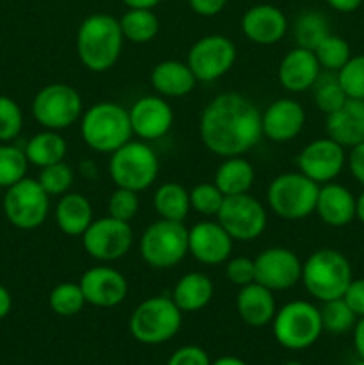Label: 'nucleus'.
Wrapping results in <instances>:
<instances>
[{"instance_id":"f257e3e1","label":"nucleus","mask_w":364,"mask_h":365,"mask_svg":"<svg viewBox=\"0 0 364 365\" xmlns=\"http://www.w3.org/2000/svg\"><path fill=\"white\" fill-rule=\"evenodd\" d=\"M200 139L218 157L245 155L263 138L261 110L241 93H220L202 110Z\"/></svg>"},{"instance_id":"f03ea898","label":"nucleus","mask_w":364,"mask_h":365,"mask_svg":"<svg viewBox=\"0 0 364 365\" xmlns=\"http://www.w3.org/2000/svg\"><path fill=\"white\" fill-rule=\"evenodd\" d=\"M123 32L120 20L107 13H95L86 16L77 29L79 61L95 73L109 71L120 59L123 48Z\"/></svg>"},{"instance_id":"7ed1b4c3","label":"nucleus","mask_w":364,"mask_h":365,"mask_svg":"<svg viewBox=\"0 0 364 365\" xmlns=\"http://www.w3.org/2000/svg\"><path fill=\"white\" fill-rule=\"evenodd\" d=\"M81 135L96 153H113L131 141L132 127L128 109L116 102H98L81 116Z\"/></svg>"},{"instance_id":"20e7f679","label":"nucleus","mask_w":364,"mask_h":365,"mask_svg":"<svg viewBox=\"0 0 364 365\" xmlns=\"http://www.w3.org/2000/svg\"><path fill=\"white\" fill-rule=\"evenodd\" d=\"M352 267L341 252L332 248L316 250L302 264V284L320 302L343 298L352 282Z\"/></svg>"},{"instance_id":"39448f33","label":"nucleus","mask_w":364,"mask_h":365,"mask_svg":"<svg viewBox=\"0 0 364 365\" xmlns=\"http://www.w3.org/2000/svg\"><path fill=\"white\" fill-rule=\"evenodd\" d=\"M159 157L146 141H128L121 148L111 153L109 170L111 180L116 187L141 192L152 187L159 177Z\"/></svg>"},{"instance_id":"423d86ee","label":"nucleus","mask_w":364,"mask_h":365,"mask_svg":"<svg viewBox=\"0 0 364 365\" xmlns=\"http://www.w3.org/2000/svg\"><path fill=\"white\" fill-rule=\"evenodd\" d=\"M182 310L168 296H152L139 303L131 314L128 330L138 342L146 346L164 344L178 334Z\"/></svg>"},{"instance_id":"0eeeda50","label":"nucleus","mask_w":364,"mask_h":365,"mask_svg":"<svg viewBox=\"0 0 364 365\" xmlns=\"http://www.w3.org/2000/svg\"><path fill=\"white\" fill-rule=\"evenodd\" d=\"M320 184L300 171L280 173L268 184V207L275 216L288 221L305 220L316 209Z\"/></svg>"},{"instance_id":"6e6552de","label":"nucleus","mask_w":364,"mask_h":365,"mask_svg":"<svg viewBox=\"0 0 364 365\" xmlns=\"http://www.w3.org/2000/svg\"><path fill=\"white\" fill-rule=\"evenodd\" d=\"M271 327L275 341L291 351L310 348L323 331L320 309L303 299H295L277 309Z\"/></svg>"},{"instance_id":"1a4fd4ad","label":"nucleus","mask_w":364,"mask_h":365,"mask_svg":"<svg viewBox=\"0 0 364 365\" xmlns=\"http://www.w3.org/2000/svg\"><path fill=\"white\" fill-rule=\"evenodd\" d=\"M139 253L146 266L171 269L188 255V228L181 221L157 220L150 223L139 239Z\"/></svg>"},{"instance_id":"9d476101","label":"nucleus","mask_w":364,"mask_h":365,"mask_svg":"<svg viewBox=\"0 0 364 365\" xmlns=\"http://www.w3.org/2000/svg\"><path fill=\"white\" fill-rule=\"evenodd\" d=\"M36 123L46 130H64L81 120L84 113L82 96L74 86L54 82L43 86L34 95L31 103Z\"/></svg>"},{"instance_id":"9b49d317","label":"nucleus","mask_w":364,"mask_h":365,"mask_svg":"<svg viewBox=\"0 0 364 365\" xmlns=\"http://www.w3.org/2000/svg\"><path fill=\"white\" fill-rule=\"evenodd\" d=\"M2 209L14 228L31 232L41 227L49 217L50 196L39 185L38 178L25 177L6 189Z\"/></svg>"},{"instance_id":"f8f14e48","label":"nucleus","mask_w":364,"mask_h":365,"mask_svg":"<svg viewBox=\"0 0 364 365\" xmlns=\"http://www.w3.org/2000/svg\"><path fill=\"white\" fill-rule=\"evenodd\" d=\"M216 221L234 241L250 242L259 239L268 227V212L250 192L225 196Z\"/></svg>"},{"instance_id":"ddd939ff","label":"nucleus","mask_w":364,"mask_h":365,"mask_svg":"<svg viewBox=\"0 0 364 365\" xmlns=\"http://www.w3.org/2000/svg\"><path fill=\"white\" fill-rule=\"evenodd\" d=\"M81 237L86 253L91 259L106 264L123 259L131 252L134 232L127 221L106 216L93 220V223Z\"/></svg>"},{"instance_id":"4468645a","label":"nucleus","mask_w":364,"mask_h":365,"mask_svg":"<svg viewBox=\"0 0 364 365\" xmlns=\"http://www.w3.org/2000/svg\"><path fill=\"white\" fill-rule=\"evenodd\" d=\"M238 57L234 41L223 34H209L196 39L188 52V66L198 82H214L232 70Z\"/></svg>"},{"instance_id":"2eb2a0df","label":"nucleus","mask_w":364,"mask_h":365,"mask_svg":"<svg viewBox=\"0 0 364 365\" xmlns=\"http://www.w3.org/2000/svg\"><path fill=\"white\" fill-rule=\"evenodd\" d=\"M256 282L270 291H288L302 280V260L293 250L273 246L253 259Z\"/></svg>"},{"instance_id":"dca6fc26","label":"nucleus","mask_w":364,"mask_h":365,"mask_svg":"<svg viewBox=\"0 0 364 365\" xmlns=\"http://www.w3.org/2000/svg\"><path fill=\"white\" fill-rule=\"evenodd\" d=\"M346 163L345 146L330 138H320L307 143L296 157L300 173L316 184H328L343 171Z\"/></svg>"},{"instance_id":"f3484780","label":"nucleus","mask_w":364,"mask_h":365,"mask_svg":"<svg viewBox=\"0 0 364 365\" xmlns=\"http://www.w3.org/2000/svg\"><path fill=\"white\" fill-rule=\"evenodd\" d=\"M132 134L141 141L163 139L173 127V109L168 98L161 95H145L136 100L128 109Z\"/></svg>"},{"instance_id":"a211bd4d","label":"nucleus","mask_w":364,"mask_h":365,"mask_svg":"<svg viewBox=\"0 0 364 365\" xmlns=\"http://www.w3.org/2000/svg\"><path fill=\"white\" fill-rule=\"evenodd\" d=\"M234 239L218 221H200L188 228V252L196 262L206 266H220L232 255Z\"/></svg>"},{"instance_id":"6ab92c4d","label":"nucleus","mask_w":364,"mask_h":365,"mask_svg":"<svg viewBox=\"0 0 364 365\" xmlns=\"http://www.w3.org/2000/svg\"><path fill=\"white\" fill-rule=\"evenodd\" d=\"M86 303L98 309H113L125 302L128 294V282L114 267L100 264L89 267L79 280Z\"/></svg>"},{"instance_id":"aec40b11","label":"nucleus","mask_w":364,"mask_h":365,"mask_svg":"<svg viewBox=\"0 0 364 365\" xmlns=\"http://www.w3.org/2000/svg\"><path fill=\"white\" fill-rule=\"evenodd\" d=\"M263 135L271 143H289L300 135L305 125V109L295 98H278L261 113Z\"/></svg>"},{"instance_id":"412c9836","label":"nucleus","mask_w":364,"mask_h":365,"mask_svg":"<svg viewBox=\"0 0 364 365\" xmlns=\"http://www.w3.org/2000/svg\"><path fill=\"white\" fill-rule=\"evenodd\" d=\"M289 21L282 9L271 4H257L245 11L241 31L248 41L261 46L277 45L288 34Z\"/></svg>"},{"instance_id":"4be33fe9","label":"nucleus","mask_w":364,"mask_h":365,"mask_svg":"<svg viewBox=\"0 0 364 365\" xmlns=\"http://www.w3.org/2000/svg\"><path fill=\"white\" fill-rule=\"evenodd\" d=\"M321 75V66L313 50L295 46L282 57L277 77L282 88L289 93H303L313 89Z\"/></svg>"},{"instance_id":"5701e85b","label":"nucleus","mask_w":364,"mask_h":365,"mask_svg":"<svg viewBox=\"0 0 364 365\" xmlns=\"http://www.w3.org/2000/svg\"><path fill=\"white\" fill-rule=\"evenodd\" d=\"M327 138L341 146H353L364 143V100L348 98L338 110L327 114Z\"/></svg>"},{"instance_id":"b1692460","label":"nucleus","mask_w":364,"mask_h":365,"mask_svg":"<svg viewBox=\"0 0 364 365\" xmlns=\"http://www.w3.org/2000/svg\"><path fill=\"white\" fill-rule=\"evenodd\" d=\"M236 310L243 323L252 328H263L273 321L277 314V302H275L273 291L264 285L253 284L245 285L239 289L236 296Z\"/></svg>"},{"instance_id":"393cba45","label":"nucleus","mask_w":364,"mask_h":365,"mask_svg":"<svg viewBox=\"0 0 364 365\" xmlns=\"http://www.w3.org/2000/svg\"><path fill=\"white\" fill-rule=\"evenodd\" d=\"M150 84H152L153 91L164 98H182L195 89L198 81L193 75L188 63L168 59L161 61L153 66L152 73H150Z\"/></svg>"},{"instance_id":"a878e982","label":"nucleus","mask_w":364,"mask_h":365,"mask_svg":"<svg viewBox=\"0 0 364 365\" xmlns=\"http://www.w3.org/2000/svg\"><path fill=\"white\" fill-rule=\"evenodd\" d=\"M314 212L328 227H346L355 217V198L345 185L328 182L320 187Z\"/></svg>"},{"instance_id":"bb28decb","label":"nucleus","mask_w":364,"mask_h":365,"mask_svg":"<svg viewBox=\"0 0 364 365\" xmlns=\"http://www.w3.org/2000/svg\"><path fill=\"white\" fill-rule=\"evenodd\" d=\"M56 225L64 235L70 237H81L89 225L93 223V207L91 202L81 192H70L59 196L56 210Z\"/></svg>"},{"instance_id":"cd10ccee","label":"nucleus","mask_w":364,"mask_h":365,"mask_svg":"<svg viewBox=\"0 0 364 365\" xmlns=\"http://www.w3.org/2000/svg\"><path fill=\"white\" fill-rule=\"evenodd\" d=\"M214 296V284L206 273L191 271L181 277L171 291V299L182 314L200 312L211 303Z\"/></svg>"},{"instance_id":"c85d7f7f","label":"nucleus","mask_w":364,"mask_h":365,"mask_svg":"<svg viewBox=\"0 0 364 365\" xmlns=\"http://www.w3.org/2000/svg\"><path fill=\"white\" fill-rule=\"evenodd\" d=\"M256 170L245 155L225 157L214 173V184L225 196L245 195L252 189Z\"/></svg>"},{"instance_id":"c756f323","label":"nucleus","mask_w":364,"mask_h":365,"mask_svg":"<svg viewBox=\"0 0 364 365\" xmlns=\"http://www.w3.org/2000/svg\"><path fill=\"white\" fill-rule=\"evenodd\" d=\"M29 164L36 168H46L64 160L68 153V143L57 130H46L32 135L24 148Z\"/></svg>"},{"instance_id":"7c9ffc66","label":"nucleus","mask_w":364,"mask_h":365,"mask_svg":"<svg viewBox=\"0 0 364 365\" xmlns=\"http://www.w3.org/2000/svg\"><path fill=\"white\" fill-rule=\"evenodd\" d=\"M153 210L161 220L168 221H181L188 217L191 210V202H189V191L178 182H164L153 192Z\"/></svg>"},{"instance_id":"2f4dec72","label":"nucleus","mask_w":364,"mask_h":365,"mask_svg":"<svg viewBox=\"0 0 364 365\" xmlns=\"http://www.w3.org/2000/svg\"><path fill=\"white\" fill-rule=\"evenodd\" d=\"M118 20L123 38L136 45L150 43L159 32V18L152 9H127Z\"/></svg>"},{"instance_id":"473e14b6","label":"nucleus","mask_w":364,"mask_h":365,"mask_svg":"<svg viewBox=\"0 0 364 365\" xmlns=\"http://www.w3.org/2000/svg\"><path fill=\"white\" fill-rule=\"evenodd\" d=\"M330 34L328 20L320 11H303L293 24V38H295L296 46L313 50Z\"/></svg>"},{"instance_id":"72a5a7b5","label":"nucleus","mask_w":364,"mask_h":365,"mask_svg":"<svg viewBox=\"0 0 364 365\" xmlns=\"http://www.w3.org/2000/svg\"><path fill=\"white\" fill-rule=\"evenodd\" d=\"M86 305V298L82 289L74 282H61L50 291L49 307L56 316L71 317L77 316Z\"/></svg>"},{"instance_id":"f704fd0d","label":"nucleus","mask_w":364,"mask_h":365,"mask_svg":"<svg viewBox=\"0 0 364 365\" xmlns=\"http://www.w3.org/2000/svg\"><path fill=\"white\" fill-rule=\"evenodd\" d=\"M25 152L13 143H0V189H7L27 177Z\"/></svg>"},{"instance_id":"c9c22d12","label":"nucleus","mask_w":364,"mask_h":365,"mask_svg":"<svg viewBox=\"0 0 364 365\" xmlns=\"http://www.w3.org/2000/svg\"><path fill=\"white\" fill-rule=\"evenodd\" d=\"M320 316L323 330L330 331V334H346L357 323V316L343 298L323 302V307L320 309Z\"/></svg>"},{"instance_id":"e433bc0d","label":"nucleus","mask_w":364,"mask_h":365,"mask_svg":"<svg viewBox=\"0 0 364 365\" xmlns=\"http://www.w3.org/2000/svg\"><path fill=\"white\" fill-rule=\"evenodd\" d=\"M314 89V103L323 114H330L338 110L343 103L348 100V96L343 91L341 84L338 81V75H320Z\"/></svg>"},{"instance_id":"4c0bfd02","label":"nucleus","mask_w":364,"mask_h":365,"mask_svg":"<svg viewBox=\"0 0 364 365\" xmlns=\"http://www.w3.org/2000/svg\"><path fill=\"white\" fill-rule=\"evenodd\" d=\"M314 53L320 66L327 71H339L352 57L348 43L341 36H335L332 32L314 48Z\"/></svg>"},{"instance_id":"58836bf2","label":"nucleus","mask_w":364,"mask_h":365,"mask_svg":"<svg viewBox=\"0 0 364 365\" xmlns=\"http://www.w3.org/2000/svg\"><path fill=\"white\" fill-rule=\"evenodd\" d=\"M75 180V173L71 170L70 164H66L64 160L56 164H50V166L41 168L38 175V182L43 189H45L46 195L52 198V196H63L66 195L71 189Z\"/></svg>"},{"instance_id":"ea45409f","label":"nucleus","mask_w":364,"mask_h":365,"mask_svg":"<svg viewBox=\"0 0 364 365\" xmlns=\"http://www.w3.org/2000/svg\"><path fill=\"white\" fill-rule=\"evenodd\" d=\"M223 200L225 195L216 187L214 182L213 184H211V182H202V184H196L195 187L189 191L191 209L206 217L216 216V214L220 212Z\"/></svg>"},{"instance_id":"a19ab883","label":"nucleus","mask_w":364,"mask_h":365,"mask_svg":"<svg viewBox=\"0 0 364 365\" xmlns=\"http://www.w3.org/2000/svg\"><path fill=\"white\" fill-rule=\"evenodd\" d=\"M24 128V110L16 100L0 95V143H13Z\"/></svg>"},{"instance_id":"79ce46f5","label":"nucleus","mask_w":364,"mask_h":365,"mask_svg":"<svg viewBox=\"0 0 364 365\" xmlns=\"http://www.w3.org/2000/svg\"><path fill=\"white\" fill-rule=\"evenodd\" d=\"M338 81L348 98L364 100V56L350 57L338 71Z\"/></svg>"},{"instance_id":"37998d69","label":"nucleus","mask_w":364,"mask_h":365,"mask_svg":"<svg viewBox=\"0 0 364 365\" xmlns=\"http://www.w3.org/2000/svg\"><path fill=\"white\" fill-rule=\"evenodd\" d=\"M139 210V192L116 187L107 200V216L120 221H131Z\"/></svg>"},{"instance_id":"c03bdc74","label":"nucleus","mask_w":364,"mask_h":365,"mask_svg":"<svg viewBox=\"0 0 364 365\" xmlns=\"http://www.w3.org/2000/svg\"><path fill=\"white\" fill-rule=\"evenodd\" d=\"M225 277L236 287H245L256 282V264L248 257H234L225 264Z\"/></svg>"},{"instance_id":"a18cd8bd","label":"nucleus","mask_w":364,"mask_h":365,"mask_svg":"<svg viewBox=\"0 0 364 365\" xmlns=\"http://www.w3.org/2000/svg\"><path fill=\"white\" fill-rule=\"evenodd\" d=\"M166 365H211V359L203 348L188 344L175 349Z\"/></svg>"},{"instance_id":"49530a36","label":"nucleus","mask_w":364,"mask_h":365,"mask_svg":"<svg viewBox=\"0 0 364 365\" xmlns=\"http://www.w3.org/2000/svg\"><path fill=\"white\" fill-rule=\"evenodd\" d=\"M343 299L357 317H364V278L350 282L348 289L343 294Z\"/></svg>"},{"instance_id":"de8ad7c7","label":"nucleus","mask_w":364,"mask_h":365,"mask_svg":"<svg viewBox=\"0 0 364 365\" xmlns=\"http://www.w3.org/2000/svg\"><path fill=\"white\" fill-rule=\"evenodd\" d=\"M228 0H188L189 7H191L193 13H196L198 16H216L221 11L225 9Z\"/></svg>"},{"instance_id":"09e8293b","label":"nucleus","mask_w":364,"mask_h":365,"mask_svg":"<svg viewBox=\"0 0 364 365\" xmlns=\"http://www.w3.org/2000/svg\"><path fill=\"white\" fill-rule=\"evenodd\" d=\"M348 168L355 180H359L364 185V143L352 148L348 155Z\"/></svg>"},{"instance_id":"8fccbe9b","label":"nucleus","mask_w":364,"mask_h":365,"mask_svg":"<svg viewBox=\"0 0 364 365\" xmlns=\"http://www.w3.org/2000/svg\"><path fill=\"white\" fill-rule=\"evenodd\" d=\"M353 346L357 355L364 360V317H360L353 327Z\"/></svg>"},{"instance_id":"3c124183","label":"nucleus","mask_w":364,"mask_h":365,"mask_svg":"<svg viewBox=\"0 0 364 365\" xmlns=\"http://www.w3.org/2000/svg\"><path fill=\"white\" fill-rule=\"evenodd\" d=\"M325 2L339 13H352L363 4V0H325Z\"/></svg>"},{"instance_id":"603ef678","label":"nucleus","mask_w":364,"mask_h":365,"mask_svg":"<svg viewBox=\"0 0 364 365\" xmlns=\"http://www.w3.org/2000/svg\"><path fill=\"white\" fill-rule=\"evenodd\" d=\"M11 307H13V298H11V292L7 291V287H4V285L0 284V321H2L4 317L9 316Z\"/></svg>"},{"instance_id":"864d4df0","label":"nucleus","mask_w":364,"mask_h":365,"mask_svg":"<svg viewBox=\"0 0 364 365\" xmlns=\"http://www.w3.org/2000/svg\"><path fill=\"white\" fill-rule=\"evenodd\" d=\"M128 9H153L159 6L161 0H121Z\"/></svg>"},{"instance_id":"5fc2aeb1","label":"nucleus","mask_w":364,"mask_h":365,"mask_svg":"<svg viewBox=\"0 0 364 365\" xmlns=\"http://www.w3.org/2000/svg\"><path fill=\"white\" fill-rule=\"evenodd\" d=\"M211 365H248L245 362L243 359H239V356H220V359H216L214 362H211Z\"/></svg>"},{"instance_id":"6e6d98bb","label":"nucleus","mask_w":364,"mask_h":365,"mask_svg":"<svg viewBox=\"0 0 364 365\" xmlns=\"http://www.w3.org/2000/svg\"><path fill=\"white\" fill-rule=\"evenodd\" d=\"M355 216L364 223V192L355 200Z\"/></svg>"},{"instance_id":"4d7b16f0","label":"nucleus","mask_w":364,"mask_h":365,"mask_svg":"<svg viewBox=\"0 0 364 365\" xmlns=\"http://www.w3.org/2000/svg\"><path fill=\"white\" fill-rule=\"evenodd\" d=\"M282 365H305V364H302V362H285V364H282Z\"/></svg>"},{"instance_id":"13d9d810","label":"nucleus","mask_w":364,"mask_h":365,"mask_svg":"<svg viewBox=\"0 0 364 365\" xmlns=\"http://www.w3.org/2000/svg\"><path fill=\"white\" fill-rule=\"evenodd\" d=\"M353 365H364V360H363V359H360V360H359V362H355V364H353Z\"/></svg>"},{"instance_id":"bf43d9fd","label":"nucleus","mask_w":364,"mask_h":365,"mask_svg":"<svg viewBox=\"0 0 364 365\" xmlns=\"http://www.w3.org/2000/svg\"><path fill=\"white\" fill-rule=\"evenodd\" d=\"M0 203H2V200H0Z\"/></svg>"}]
</instances>
